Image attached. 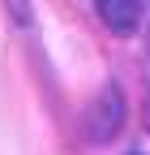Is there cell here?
<instances>
[{
  "label": "cell",
  "mask_w": 150,
  "mask_h": 155,
  "mask_svg": "<svg viewBox=\"0 0 150 155\" xmlns=\"http://www.w3.org/2000/svg\"><path fill=\"white\" fill-rule=\"evenodd\" d=\"M95 9L107 22V30H116V35H133L142 22V0H95Z\"/></svg>",
  "instance_id": "6da1fadb"
}]
</instances>
